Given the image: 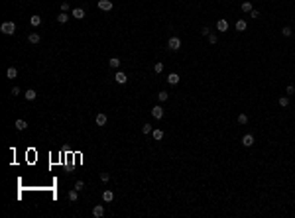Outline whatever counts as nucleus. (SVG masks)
I'll return each mask as SVG.
<instances>
[{
  "label": "nucleus",
  "instance_id": "423d86ee",
  "mask_svg": "<svg viewBox=\"0 0 295 218\" xmlns=\"http://www.w3.org/2000/svg\"><path fill=\"white\" fill-rule=\"evenodd\" d=\"M152 116H154L155 120H161L163 118V108H161V106H154V108H152Z\"/></svg>",
  "mask_w": 295,
  "mask_h": 218
},
{
  "label": "nucleus",
  "instance_id": "f8f14e48",
  "mask_svg": "<svg viewBox=\"0 0 295 218\" xmlns=\"http://www.w3.org/2000/svg\"><path fill=\"white\" fill-rule=\"evenodd\" d=\"M24 96H26V100H36V96H38V92L33 89H28L26 92H24Z\"/></svg>",
  "mask_w": 295,
  "mask_h": 218
},
{
  "label": "nucleus",
  "instance_id": "4be33fe9",
  "mask_svg": "<svg viewBox=\"0 0 295 218\" xmlns=\"http://www.w3.org/2000/svg\"><path fill=\"white\" fill-rule=\"evenodd\" d=\"M279 106H281V108L289 106V96H281V98H279Z\"/></svg>",
  "mask_w": 295,
  "mask_h": 218
},
{
  "label": "nucleus",
  "instance_id": "39448f33",
  "mask_svg": "<svg viewBox=\"0 0 295 218\" xmlns=\"http://www.w3.org/2000/svg\"><path fill=\"white\" fill-rule=\"evenodd\" d=\"M98 8L104 10V12H110L112 10V2L110 0H98Z\"/></svg>",
  "mask_w": 295,
  "mask_h": 218
},
{
  "label": "nucleus",
  "instance_id": "b1692460",
  "mask_svg": "<svg viewBox=\"0 0 295 218\" xmlns=\"http://www.w3.org/2000/svg\"><path fill=\"white\" fill-rule=\"evenodd\" d=\"M236 30H238V32H244V30H246V22H244V20H238V22H236Z\"/></svg>",
  "mask_w": 295,
  "mask_h": 218
},
{
  "label": "nucleus",
  "instance_id": "2f4dec72",
  "mask_svg": "<svg viewBox=\"0 0 295 218\" xmlns=\"http://www.w3.org/2000/svg\"><path fill=\"white\" fill-rule=\"evenodd\" d=\"M201 35H207V38H209V35H211V28H207L205 26V28L201 30Z\"/></svg>",
  "mask_w": 295,
  "mask_h": 218
},
{
  "label": "nucleus",
  "instance_id": "aec40b11",
  "mask_svg": "<svg viewBox=\"0 0 295 218\" xmlns=\"http://www.w3.org/2000/svg\"><path fill=\"white\" fill-rule=\"evenodd\" d=\"M108 65L112 67V69H118V67H120V59H118V57H112V59L108 61Z\"/></svg>",
  "mask_w": 295,
  "mask_h": 218
},
{
  "label": "nucleus",
  "instance_id": "6e6552de",
  "mask_svg": "<svg viewBox=\"0 0 295 218\" xmlns=\"http://www.w3.org/2000/svg\"><path fill=\"white\" fill-rule=\"evenodd\" d=\"M71 16H75V20H83L85 18V10L83 8H73Z\"/></svg>",
  "mask_w": 295,
  "mask_h": 218
},
{
  "label": "nucleus",
  "instance_id": "bb28decb",
  "mask_svg": "<svg viewBox=\"0 0 295 218\" xmlns=\"http://www.w3.org/2000/svg\"><path fill=\"white\" fill-rule=\"evenodd\" d=\"M281 33H283V35H285V38H289L291 33H293V30H291V28H289V26H285V28L281 30Z\"/></svg>",
  "mask_w": 295,
  "mask_h": 218
},
{
  "label": "nucleus",
  "instance_id": "a878e982",
  "mask_svg": "<svg viewBox=\"0 0 295 218\" xmlns=\"http://www.w3.org/2000/svg\"><path fill=\"white\" fill-rule=\"evenodd\" d=\"M158 98L161 100V102H165V100L169 98V95H167V92H165V90H161V92H158Z\"/></svg>",
  "mask_w": 295,
  "mask_h": 218
},
{
  "label": "nucleus",
  "instance_id": "0eeeda50",
  "mask_svg": "<svg viewBox=\"0 0 295 218\" xmlns=\"http://www.w3.org/2000/svg\"><path fill=\"white\" fill-rule=\"evenodd\" d=\"M93 216L94 218H103L104 216V206L103 204H97V206L93 208Z\"/></svg>",
  "mask_w": 295,
  "mask_h": 218
},
{
  "label": "nucleus",
  "instance_id": "c9c22d12",
  "mask_svg": "<svg viewBox=\"0 0 295 218\" xmlns=\"http://www.w3.org/2000/svg\"><path fill=\"white\" fill-rule=\"evenodd\" d=\"M287 95H295V86H293V85L287 86Z\"/></svg>",
  "mask_w": 295,
  "mask_h": 218
},
{
  "label": "nucleus",
  "instance_id": "1a4fd4ad",
  "mask_svg": "<svg viewBox=\"0 0 295 218\" xmlns=\"http://www.w3.org/2000/svg\"><path fill=\"white\" fill-rule=\"evenodd\" d=\"M216 30H218V32H226V30H228V22H226L224 18L218 20V22H216Z\"/></svg>",
  "mask_w": 295,
  "mask_h": 218
},
{
  "label": "nucleus",
  "instance_id": "a211bd4d",
  "mask_svg": "<svg viewBox=\"0 0 295 218\" xmlns=\"http://www.w3.org/2000/svg\"><path fill=\"white\" fill-rule=\"evenodd\" d=\"M67 20H69V14H67V12H61V14L57 16V22H59V24H65Z\"/></svg>",
  "mask_w": 295,
  "mask_h": 218
},
{
  "label": "nucleus",
  "instance_id": "dca6fc26",
  "mask_svg": "<svg viewBox=\"0 0 295 218\" xmlns=\"http://www.w3.org/2000/svg\"><path fill=\"white\" fill-rule=\"evenodd\" d=\"M97 126H106V114H97Z\"/></svg>",
  "mask_w": 295,
  "mask_h": 218
},
{
  "label": "nucleus",
  "instance_id": "7c9ffc66",
  "mask_svg": "<svg viewBox=\"0 0 295 218\" xmlns=\"http://www.w3.org/2000/svg\"><path fill=\"white\" fill-rule=\"evenodd\" d=\"M100 181H103V183H108V181H110V175H108V173H100Z\"/></svg>",
  "mask_w": 295,
  "mask_h": 218
},
{
  "label": "nucleus",
  "instance_id": "2eb2a0df",
  "mask_svg": "<svg viewBox=\"0 0 295 218\" xmlns=\"http://www.w3.org/2000/svg\"><path fill=\"white\" fill-rule=\"evenodd\" d=\"M28 41H30V43H39V33H38V32H32V33L28 35Z\"/></svg>",
  "mask_w": 295,
  "mask_h": 218
},
{
  "label": "nucleus",
  "instance_id": "ddd939ff",
  "mask_svg": "<svg viewBox=\"0 0 295 218\" xmlns=\"http://www.w3.org/2000/svg\"><path fill=\"white\" fill-rule=\"evenodd\" d=\"M28 128V122H26V120H16V130H20V132H24V130Z\"/></svg>",
  "mask_w": 295,
  "mask_h": 218
},
{
  "label": "nucleus",
  "instance_id": "20e7f679",
  "mask_svg": "<svg viewBox=\"0 0 295 218\" xmlns=\"http://www.w3.org/2000/svg\"><path fill=\"white\" fill-rule=\"evenodd\" d=\"M242 146L244 147H252L254 146V136L252 134H244L242 136Z\"/></svg>",
  "mask_w": 295,
  "mask_h": 218
},
{
  "label": "nucleus",
  "instance_id": "393cba45",
  "mask_svg": "<svg viewBox=\"0 0 295 218\" xmlns=\"http://www.w3.org/2000/svg\"><path fill=\"white\" fill-rule=\"evenodd\" d=\"M161 71H163V63H154V73H158V75H159Z\"/></svg>",
  "mask_w": 295,
  "mask_h": 218
},
{
  "label": "nucleus",
  "instance_id": "6ab92c4d",
  "mask_svg": "<svg viewBox=\"0 0 295 218\" xmlns=\"http://www.w3.org/2000/svg\"><path fill=\"white\" fill-rule=\"evenodd\" d=\"M67 197H69V200H73V202H75V200L79 199V191H77V189L69 191V194H67Z\"/></svg>",
  "mask_w": 295,
  "mask_h": 218
},
{
  "label": "nucleus",
  "instance_id": "e433bc0d",
  "mask_svg": "<svg viewBox=\"0 0 295 218\" xmlns=\"http://www.w3.org/2000/svg\"><path fill=\"white\" fill-rule=\"evenodd\" d=\"M20 95V86H14V89H12V96H18Z\"/></svg>",
  "mask_w": 295,
  "mask_h": 218
},
{
  "label": "nucleus",
  "instance_id": "5701e85b",
  "mask_svg": "<svg viewBox=\"0 0 295 218\" xmlns=\"http://www.w3.org/2000/svg\"><path fill=\"white\" fill-rule=\"evenodd\" d=\"M154 140H163V130H154Z\"/></svg>",
  "mask_w": 295,
  "mask_h": 218
},
{
  "label": "nucleus",
  "instance_id": "f3484780",
  "mask_svg": "<svg viewBox=\"0 0 295 218\" xmlns=\"http://www.w3.org/2000/svg\"><path fill=\"white\" fill-rule=\"evenodd\" d=\"M240 8H242V12H248V14H250V12H252V2H250V0H248V2H242V6H240Z\"/></svg>",
  "mask_w": 295,
  "mask_h": 218
},
{
  "label": "nucleus",
  "instance_id": "9d476101",
  "mask_svg": "<svg viewBox=\"0 0 295 218\" xmlns=\"http://www.w3.org/2000/svg\"><path fill=\"white\" fill-rule=\"evenodd\" d=\"M6 77H8V79H16V77H18V69H16V67H8V69H6Z\"/></svg>",
  "mask_w": 295,
  "mask_h": 218
},
{
  "label": "nucleus",
  "instance_id": "7ed1b4c3",
  "mask_svg": "<svg viewBox=\"0 0 295 218\" xmlns=\"http://www.w3.org/2000/svg\"><path fill=\"white\" fill-rule=\"evenodd\" d=\"M114 81H116L118 85H126V83H128V77H126V73H124V71H118L116 75H114Z\"/></svg>",
  "mask_w": 295,
  "mask_h": 218
},
{
  "label": "nucleus",
  "instance_id": "c756f323",
  "mask_svg": "<svg viewBox=\"0 0 295 218\" xmlns=\"http://www.w3.org/2000/svg\"><path fill=\"white\" fill-rule=\"evenodd\" d=\"M216 41H218V38H216V33H211V35H209V43H213V45H215Z\"/></svg>",
  "mask_w": 295,
  "mask_h": 218
},
{
  "label": "nucleus",
  "instance_id": "412c9836",
  "mask_svg": "<svg viewBox=\"0 0 295 218\" xmlns=\"http://www.w3.org/2000/svg\"><path fill=\"white\" fill-rule=\"evenodd\" d=\"M30 24L32 26H39L42 24V16H32V18H30Z\"/></svg>",
  "mask_w": 295,
  "mask_h": 218
},
{
  "label": "nucleus",
  "instance_id": "473e14b6",
  "mask_svg": "<svg viewBox=\"0 0 295 218\" xmlns=\"http://www.w3.org/2000/svg\"><path fill=\"white\" fill-rule=\"evenodd\" d=\"M83 187H85V181H77V183H75V189L77 191H81Z\"/></svg>",
  "mask_w": 295,
  "mask_h": 218
},
{
  "label": "nucleus",
  "instance_id": "f704fd0d",
  "mask_svg": "<svg viewBox=\"0 0 295 218\" xmlns=\"http://www.w3.org/2000/svg\"><path fill=\"white\" fill-rule=\"evenodd\" d=\"M250 18H260V12H258V10H252V12H250Z\"/></svg>",
  "mask_w": 295,
  "mask_h": 218
},
{
  "label": "nucleus",
  "instance_id": "f03ea898",
  "mask_svg": "<svg viewBox=\"0 0 295 218\" xmlns=\"http://www.w3.org/2000/svg\"><path fill=\"white\" fill-rule=\"evenodd\" d=\"M167 47L171 49V51H177V49H181V39L175 38V35H173V38H169V39H167Z\"/></svg>",
  "mask_w": 295,
  "mask_h": 218
},
{
  "label": "nucleus",
  "instance_id": "c85d7f7f",
  "mask_svg": "<svg viewBox=\"0 0 295 218\" xmlns=\"http://www.w3.org/2000/svg\"><path fill=\"white\" fill-rule=\"evenodd\" d=\"M142 132L144 134H152V124H144V126H142Z\"/></svg>",
  "mask_w": 295,
  "mask_h": 218
},
{
  "label": "nucleus",
  "instance_id": "cd10ccee",
  "mask_svg": "<svg viewBox=\"0 0 295 218\" xmlns=\"http://www.w3.org/2000/svg\"><path fill=\"white\" fill-rule=\"evenodd\" d=\"M238 124H248V116H246V114H240L238 116Z\"/></svg>",
  "mask_w": 295,
  "mask_h": 218
},
{
  "label": "nucleus",
  "instance_id": "f257e3e1",
  "mask_svg": "<svg viewBox=\"0 0 295 218\" xmlns=\"http://www.w3.org/2000/svg\"><path fill=\"white\" fill-rule=\"evenodd\" d=\"M0 32L6 33V35H14L16 33V24L14 22H4V24L0 26Z\"/></svg>",
  "mask_w": 295,
  "mask_h": 218
},
{
  "label": "nucleus",
  "instance_id": "4468645a",
  "mask_svg": "<svg viewBox=\"0 0 295 218\" xmlns=\"http://www.w3.org/2000/svg\"><path fill=\"white\" fill-rule=\"evenodd\" d=\"M167 83H169V85H177V83H179V75H177V73H169Z\"/></svg>",
  "mask_w": 295,
  "mask_h": 218
},
{
  "label": "nucleus",
  "instance_id": "9b49d317",
  "mask_svg": "<svg viewBox=\"0 0 295 218\" xmlns=\"http://www.w3.org/2000/svg\"><path fill=\"white\" fill-rule=\"evenodd\" d=\"M103 200H104V202H112V200H114V193H112V191H104V193H103Z\"/></svg>",
  "mask_w": 295,
  "mask_h": 218
},
{
  "label": "nucleus",
  "instance_id": "72a5a7b5",
  "mask_svg": "<svg viewBox=\"0 0 295 218\" xmlns=\"http://www.w3.org/2000/svg\"><path fill=\"white\" fill-rule=\"evenodd\" d=\"M67 10H69V4H67V2H61V12H67Z\"/></svg>",
  "mask_w": 295,
  "mask_h": 218
}]
</instances>
